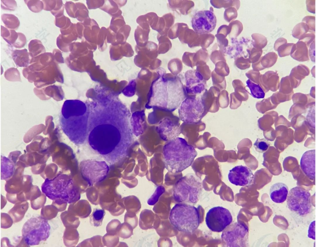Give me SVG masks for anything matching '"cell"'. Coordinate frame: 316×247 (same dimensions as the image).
<instances>
[{
    "label": "cell",
    "mask_w": 316,
    "mask_h": 247,
    "mask_svg": "<svg viewBox=\"0 0 316 247\" xmlns=\"http://www.w3.org/2000/svg\"><path fill=\"white\" fill-rule=\"evenodd\" d=\"M89 102L87 140L90 147L114 164L127 155L134 142L131 115L117 97L100 95Z\"/></svg>",
    "instance_id": "obj_1"
},
{
    "label": "cell",
    "mask_w": 316,
    "mask_h": 247,
    "mask_svg": "<svg viewBox=\"0 0 316 247\" xmlns=\"http://www.w3.org/2000/svg\"><path fill=\"white\" fill-rule=\"evenodd\" d=\"M90 113L89 102L68 100L63 103L60 117V126L64 133L76 144H82L87 140Z\"/></svg>",
    "instance_id": "obj_2"
},
{
    "label": "cell",
    "mask_w": 316,
    "mask_h": 247,
    "mask_svg": "<svg viewBox=\"0 0 316 247\" xmlns=\"http://www.w3.org/2000/svg\"><path fill=\"white\" fill-rule=\"evenodd\" d=\"M164 72L161 68L160 76L153 83L149 105L173 111L179 107L187 93L178 78H165Z\"/></svg>",
    "instance_id": "obj_3"
},
{
    "label": "cell",
    "mask_w": 316,
    "mask_h": 247,
    "mask_svg": "<svg viewBox=\"0 0 316 247\" xmlns=\"http://www.w3.org/2000/svg\"><path fill=\"white\" fill-rule=\"evenodd\" d=\"M162 155L165 168L169 172L177 173L192 164L197 153L185 139L178 137L164 145Z\"/></svg>",
    "instance_id": "obj_4"
},
{
    "label": "cell",
    "mask_w": 316,
    "mask_h": 247,
    "mask_svg": "<svg viewBox=\"0 0 316 247\" xmlns=\"http://www.w3.org/2000/svg\"><path fill=\"white\" fill-rule=\"evenodd\" d=\"M42 192L59 205L76 202L81 197L80 191L69 176L59 174L53 179L47 178L41 186Z\"/></svg>",
    "instance_id": "obj_5"
},
{
    "label": "cell",
    "mask_w": 316,
    "mask_h": 247,
    "mask_svg": "<svg viewBox=\"0 0 316 247\" xmlns=\"http://www.w3.org/2000/svg\"><path fill=\"white\" fill-rule=\"evenodd\" d=\"M169 219L172 225L179 231L191 233L199 226L200 216L198 209L194 206L179 203L172 209Z\"/></svg>",
    "instance_id": "obj_6"
},
{
    "label": "cell",
    "mask_w": 316,
    "mask_h": 247,
    "mask_svg": "<svg viewBox=\"0 0 316 247\" xmlns=\"http://www.w3.org/2000/svg\"><path fill=\"white\" fill-rule=\"evenodd\" d=\"M202 189L200 179L193 174H187L180 178L175 184L173 198L179 203H196Z\"/></svg>",
    "instance_id": "obj_7"
},
{
    "label": "cell",
    "mask_w": 316,
    "mask_h": 247,
    "mask_svg": "<svg viewBox=\"0 0 316 247\" xmlns=\"http://www.w3.org/2000/svg\"><path fill=\"white\" fill-rule=\"evenodd\" d=\"M50 226L48 221L40 216L32 217L23 225L22 235L25 243L29 245H39L46 241L50 233Z\"/></svg>",
    "instance_id": "obj_8"
},
{
    "label": "cell",
    "mask_w": 316,
    "mask_h": 247,
    "mask_svg": "<svg viewBox=\"0 0 316 247\" xmlns=\"http://www.w3.org/2000/svg\"><path fill=\"white\" fill-rule=\"evenodd\" d=\"M180 119L184 123L196 124L201 121L207 114L201 97H186L182 102L179 109Z\"/></svg>",
    "instance_id": "obj_9"
},
{
    "label": "cell",
    "mask_w": 316,
    "mask_h": 247,
    "mask_svg": "<svg viewBox=\"0 0 316 247\" xmlns=\"http://www.w3.org/2000/svg\"><path fill=\"white\" fill-rule=\"evenodd\" d=\"M287 197L288 208L301 216L310 214L313 210L311 195L310 192L299 186L292 188Z\"/></svg>",
    "instance_id": "obj_10"
},
{
    "label": "cell",
    "mask_w": 316,
    "mask_h": 247,
    "mask_svg": "<svg viewBox=\"0 0 316 247\" xmlns=\"http://www.w3.org/2000/svg\"><path fill=\"white\" fill-rule=\"evenodd\" d=\"M248 229L244 223L236 222L228 226L221 235L223 246L243 247L247 246Z\"/></svg>",
    "instance_id": "obj_11"
},
{
    "label": "cell",
    "mask_w": 316,
    "mask_h": 247,
    "mask_svg": "<svg viewBox=\"0 0 316 247\" xmlns=\"http://www.w3.org/2000/svg\"><path fill=\"white\" fill-rule=\"evenodd\" d=\"M205 221L208 228L216 232L223 231L232 221V217L229 211L220 206L210 209L206 214Z\"/></svg>",
    "instance_id": "obj_12"
},
{
    "label": "cell",
    "mask_w": 316,
    "mask_h": 247,
    "mask_svg": "<svg viewBox=\"0 0 316 247\" xmlns=\"http://www.w3.org/2000/svg\"><path fill=\"white\" fill-rule=\"evenodd\" d=\"M217 19L214 12L209 10L199 11L194 15L191 20L192 27L197 33H209L215 29Z\"/></svg>",
    "instance_id": "obj_13"
},
{
    "label": "cell",
    "mask_w": 316,
    "mask_h": 247,
    "mask_svg": "<svg viewBox=\"0 0 316 247\" xmlns=\"http://www.w3.org/2000/svg\"><path fill=\"white\" fill-rule=\"evenodd\" d=\"M155 128L161 139L165 143L178 137L181 133L178 120L168 117L160 120Z\"/></svg>",
    "instance_id": "obj_14"
},
{
    "label": "cell",
    "mask_w": 316,
    "mask_h": 247,
    "mask_svg": "<svg viewBox=\"0 0 316 247\" xmlns=\"http://www.w3.org/2000/svg\"><path fill=\"white\" fill-rule=\"evenodd\" d=\"M185 89L187 94L196 96L205 91L207 87L206 80L196 70H189L185 74Z\"/></svg>",
    "instance_id": "obj_15"
},
{
    "label": "cell",
    "mask_w": 316,
    "mask_h": 247,
    "mask_svg": "<svg viewBox=\"0 0 316 247\" xmlns=\"http://www.w3.org/2000/svg\"><path fill=\"white\" fill-rule=\"evenodd\" d=\"M151 130H148L146 129L145 132L139 136V143L142 150L144 152L149 156L152 155L160 147H161L163 144H164V143H165L160 137L155 127L153 131Z\"/></svg>",
    "instance_id": "obj_16"
},
{
    "label": "cell",
    "mask_w": 316,
    "mask_h": 247,
    "mask_svg": "<svg viewBox=\"0 0 316 247\" xmlns=\"http://www.w3.org/2000/svg\"><path fill=\"white\" fill-rule=\"evenodd\" d=\"M228 177L231 184L240 186L249 185L254 180V175L251 169L242 165L236 166L230 170Z\"/></svg>",
    "instance_id": "obj_17"
},
{
    "label": "cell",
    "mask_w": 316,
    "mask_h": 247,
    "mask_svg": "<svg viewBox=\"0 0 316 247\" xmlns=\"http://www.w3.org/2000/svg\"><path fill=\"white\" fill-rule=\"evenodd\" d=\"M301 168L305 174L310 179L314 180L315 177V150L305 151L300 162Z\"/></svg>",
    "instance_id": "obj_18"
},
{
    "label": "cell",
    "mask_w": 316,
    "mask_h": 247,
    "mask_svg": "<svg viewBox=\"0 0 316 247\" xmlns=\"http://www.w3.org/2000/svg\"><path fill=\"white\" fill-rule=\"evenodd\" d=\"M220 91L218 88L213 86L211 87L208 91L206 89L204 91L201 98L208 112L215 113L219 110L218 96Z\"/></svg>",
    "instance_id": "obj_19"
},
{
    "label": "cell",
    "mask_w": 316,
    "mask_h": 247,
    "mask_svg": "<svg viewBox=\"0 0 316 247\" xmlns=\"http://www.w3.org/2000/svg\"><path fill=\"white\" fill-rule=\"evenodd\" d=\"M145 115L143 112L134 113L131 115L130 123L133 134L136 137L142 134L147 129Z\"/></svg>",
    "instance_id": "obj_20"
},
{
    "label": "cell",
    "mask_w": 316,
    "mask_h": 247,
    "mask_svg": "<svg viewBox=\"0 0 316 247\" xmlns=\"http://www.w3.org/2000/svg\"><path fill=\"white\" fill-rule=\"evenodd\" d=\"M288 193L287 186L282 182H277L270 187L269 195L271 199L276 203H281L286 199Z\"/></svg>",
    "instance_id": "obj_21"
},
{
    "label": "cell",
    "mask_w": 316,
    "mask_h": 247,
    "mask_svg": "<svg viewBox=\"0 0 316 247\" xmlns=\"http://www.w3.org/2000/svg\"><path fill=\"white\" fill-rule=\"evenodd\" d=\"M290 55L293 58L299 61L309 60L308 47L304 42L301 41H298L293 44Z\"/></svg>",
    "instance_id": "obj_22"
},
{
    "label": "cell",
    "mask_w": 316,
    "mask_h": 247,
    "mask_svg": "<svg viewBox=\"0 0 316 247\" xmlns=\"http://www.w3.org/2000/svg\"><path fill=\"white\" fill-rule=\"evenodd\" d=\"M159 17L154 12H150L145 15L139 16L137 18L136 22L141 27L149 28L155 30L156 26Z\"/></svg>",
    "instance_id": "obj_23"
},
{
    "label": "cell",
    "mask_w": 316,
    "mask_h": 247,
    "mask_svg": "<svg viewBox=\"0 0 316 247\" xmlns=\"http://www.w3.org/2000/svg\"><path fill=\"white\" fill-rule=\"evenodd\" d=\"M150 29H147L138 26L135 32V38L137 45L142 47L145 46L148 41Z\"/></svg>",
    "instance_id": "obj_24"
},
{
    "label": "cell",
    "mask_w": 316,
    "mask_h": 247,
    "mask_svg": "<svg viewBox=\"0 0 316 247\" xmlns=\"http://www.w3.org/2000/svg\"><path fill=\"white\" fill-rule=\"evenodd\" d=\"M157 39L159 41L158 53L164 54L167 52L172 47V44L167 36L158 33Z\"/></svg>",
    "instance_id": "obj_25"
},
{
    "label": "cell",
    "mask_w": 316,
    "mask_h": 247,
    "mask_svg": "<svg viewBox=\"0 0 316 247\" xmlns=\"http://www.w3.org/2000/svg\"><path fill=\"white\" fill-rule=\"evenodd\" d=\"M105 215V211L103 209H94L90 217V224L95 227L101 226Z\"/></svg>",
    "instance_id": "obj_26"
},
{
    "label": "cell",
    "mask_w": 316,
    "mask_h": 247,
    "mask_svg": "<svg viewBox=\"0 0 316 247\" xmlns=\"http://www.w3.org/2000/svg\"><path fill=\"white\" fill-rule=\"evenodd\" d=\"M5 163L2 160L1 179H6L10 177L13 172V165L10 160L3 157Z\"/></svg>",
    "instance_id": "obj_27"
},
{
    "label": "cell",
    "mask_w": 316,
    "mask_h": 247,
    "mask_svg": "<svg viewBox=\"0 0 316 247\" xmlns=\"http://www.w3.org/2000/svg\"><path fill=\"white\" fill-rule=\"evenodd\" d=\"M247 86L249 88L251 95L254 98H263L265 96V93L259 85L256 84L249 79L246 81Z\"/></svg>",
    "instance_id": "obj_28"
},
{
    "label": "cell",
    "mask_w": 316,
    "mask_h": 247,
    "mask_svg": "<svg viewBox=\"0 0 316 247\" xmlns=\"http://www.w3.org/2000/svg\"><path fill=\"white\" fill-rule=\"evenodd\" d=\"M308 26L305 23L301 22L296 25L292 31V35L294 37L300 39L303 35L309 32Z\"/></svg>",
    "instance_id": "obj_29"
},
{
    "label": "cell",
    "mask_w": 316,
    "mask_h": 247,
    "mask_svg": "<svg viewBox=\"0 0 316 247\" xmlns=\"http://www.w3.org/2000/svg\"><path fill=\"white\" fill-rule=\"evenodd\" d=\"M254 41L252 45L254 48L262 49L267 45V38L263 35L258 33L253 34L252 36Z\"/></svg>",
    "instance_id": "obj_30"
},
{
    "label": "cell",
    "mask_w": 316,
    "mask_h": 247,
    "mask_svg": "<svg viewBox=\"0 0 316 247\" xmlns=\"http://www.w3.org/2000/svg\"><path fill=\"white\" fill-rule=\"evenodd\" d=\"M256 150L263 153L266 151L270 146L269 142L264 138H257L253 144Z\"/></svg>",
    "instance_id": "obj_31"
},
{
    "label": "cell",
    "mask_w": 316,
    "mask_h": 247,
    "mask_svg": "<svg viewBox=\"0 0 316 247\" xmlns=\"http://www.w3.org/2000/svg\"><path fill=\"white\" fill-rule=\"evenodd\" d=\"M277 54L274 52H270L260 57L262 63L265 67H269L273 65L277 58Z\"/></svg>",
    "instance_id": "obj_32"
},
{
    "label": "cell",
    "mask_w": 316,
    "mask_h": 247,
    "mask_svg": "<svg viewBox=\"0 0 316 247\" xmlns=\"http://www.w3.org/2000/svg\"><path fill=\"white\" fill-rule=\"evenodd\" d=\"M294 44L293 43H287L280 46L277 51L279 56L281 57H282L290 55Z\"/></svg>",
    "instance_id": "obj_33"
},
{
    "label": "cell",
    "mask_w": 316,
    "mask_h": 247,
    "mask_svg": "<svg viewBox=\"0 0 316 247\" xmlns=\"http://www.w3.org/2000/svg\"><path fill=\"white\" fill-rule=\"evenodd\" d=\"M183 23H177L168 30L167 36L171 39H173L178 37L180 32L182 28Z\"/></svg>",
    "instance_id": "obj_34"
},
{
    "label": "cell",
    "mask_w": 316,
    "mask_h": 247,
    "mask_svg": "<svg viewBox=\"0 0 316 247\" xmlns=\"http://www.w3.org/2000/svg\"><path fill=\"white\" fill-rule=\"evenodd\" d=\"M120 222L117 219L112 220L106 227L107 233L112 235H117L118 231L121 225Z\"/></svg>",
    "instance_id": "obj_35"
},
{
    "label": "cell",
    "mask_w": 316,
    "mask_h": 247,
    "mask_svg": "<svg viewBox=\"0 0 316 247\" xmlns=\"http://www.w3.org/2000/svg\"><path fill=\"white\" fill-rule=\"evenodd\" d=\"M212 79L214 86L218 88L220 90L225 89L226 82L224 77L212 75Z\"/></svg>",
    "instance_id": "obj_36"
},
{
    "label": "cell",
    "mask_w": 316,
    "mask_h": 247,
    "mask_svg": "<svg viewBox=\"0 0 316 247\" xmlns=\"http://www.w3.org/2000/svg\"><path fill=\"white\" fill-rule=\"evenodd\" d=\"M218 101L219 107L222 108L227 107L229 104V97L227 91L223 90L220 92L218 96Z\"/></svg>",
    "instance_id": "obj_37"
},
{
    "label": "cell",
    "mask_w": 316,
    "mask_h": 247,
    "mask_svg": "<svg viewBox=\"0 0 316 247\" xmlns=\"http://www.w3.org/2000/svg\"><path fill=\"white\" fill-rule=\"evenodd\" d=\"M168 67L171 71H181L182 68V63L179 59L174 58L169 62Z\"/></svg>",
    "instance_id": "obj_38"
},
{
    "label": "cell",
    "mask_w": 316,
    "mask_h": 247,
    "mask_svg": "<svg viewBox=\"0 0 316 247\" xmlns=\"http://www.w3.org/2000/svg\"><path fill=\"white\" fill-rule=\"evenodd\" d=\"M164 187L161 186H159L156 189L155 192L148 200V203L150 205H154L157 201L159 197L164 191Z\"/></svg>",
    "instance_id": "obj_39"
},
{
    "label": "cell",
    "mask_w": 316,
    "mask_h": 247,
    "mask_svg": "<svg viewBox=\"0 0 316 247\" xmlns=\"http://www.w3.org/2000/svg\"><path fill=\"white\" fill-rule=\"evenodd\" d=\"M302 22L306 23L309 26L310 33L315 32V17L306 16L302 19Z\"/></svg>",
    "instance_id": "obj_40"
},
{
    "label": "cell",
    "mask_w": 316,
    "mask_h": 247,
    "mask_svg": "<svg viewBox=\"0 0 316 247\" xmlns=\"http://www.w3.org/2000/svg\"><path fill=\"white\" fill-rule=\"evenodd\" d=\"M315 39V34L313 33H309L303 35L299 39L298 41L304 42L308 48Z\"/></svg>",
    "instance_id": "obj_41"
},
{
    "label": "cell",
    "mask_w": 316,
    "mask_h": 247,
    "mask_svg": "<svg viewBox=\"0 0 316 247\" xmlns=\"http://www.w3.org/2000/svg\"><path fill=\"white\" fill-rule=\"evenodd\" d=\"M262 49L253 48L250 52V57L252 61H256L259 59L262 55Z\"/></svg>",
    "instance_id": "obj_42"
},
{
    "label": "cell",
    "mask_w": 316,
    "mask_h": 247,
    "mask_svg": "<svg viewBox=\"0 0 316 247\" xmlns=\"http://www.w3.org/2000/svg\"><path fill=\"white\" fill-rule=\"evenodd\" d=\"M230 108L232 109H237L240 105L241 102L237 98L234 92L230 94Z\"/></svg>",
    "instance_id": "obj_43"
},
{
    "label": "cell",
    "mask_w": 316,
    "mask_h": 247,
    "mask_svg": "<svg viewBox=\"0 0 316 247\" xmlns=\"http://www.w3.org/2000/svg\"><path fill=\"white\" fill-rule=\"evenodd\" d=\"M315 221H312L310 223L308 231V237L313 240H315Z\"/></svg>",
    "instance_id": "obj_44"
},
{
    "label": "cell",
    "mask_w": 316,
    "mask_h": 247,
    "mask_svg": "<svg viewBox=\"0 0 316 247\" xmlns=\"http://www.w3.org/2000/svg\"><path fill=\"white\" fill-rule=\"evenodd\" d=\"M315 1L314 0H306V3L307 11L313 13H315Z\"/></svg>",
    "instance_id": "obj_45"
},
{
    "label": "cell",
    "mask_w": 316,
    "mask_h": 247,
    "mask_svg": "<svg viewBox=\"0 0 316 247\" xmlns=\"http://www.w3.org/2000/svg\"><path fill=\"white\" fill-rule=\"evenodd\" d=\"M287 43V40L283 37L278 38L275 42L274 45V48L276 51H277L278 48L282 45Z\"/></svg>",
    "instance_id": "obj_46"
},
{
    "label": "cell",
    "mask_w": 316,
    "mask_h": 247,
    "mask_svg": "<svg viewBox=\"0 0 316 247\" xmlns=\"http://www.w3.org/2000/svg\"><path fill=\"white\" fill-rule=\"evenodd\" d=\"M309 53L311 60L315 61V40H314L309 46Z\"/></svg>",
    "instance_id": "obj_47"
}]
</instances>
